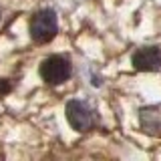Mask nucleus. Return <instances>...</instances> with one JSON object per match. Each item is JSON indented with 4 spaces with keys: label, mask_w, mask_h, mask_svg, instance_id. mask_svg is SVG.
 <instances>
[{
    "label": "nucleus",
    "mask_w": 161,
    "mask_h": 161,
    "mask_svg": "<svg viewBox=\"0 0 161 161\" xmlns=\"http://www.w3.org/2000/svg\"><path fill=\"white\" fill-rule=\"evenodd\" d=\"M67 119L75 131H87L93 125V115L89 107L80 101H69L67 103Z\"/></svg>",
    "instance_id": "nucleus-3"
},
{
    "label": "nucleus",
    "mask_w": 161,
    "mask_h": 161,
    "mask_svg": "<svg viewBox=\"0 0 161 161\" xmlns=\"http://www.w3.org/2000/svg\"><path fill=\"white\" fill-rule=\"evenodd\" d=\"M70 73H73L70 60L67 57H60V54L47 57L40 63V77L48 85H60L64 80H69Z\"/></svg>",
    "instance_id": "nucleus-2"
},
{
    "label": "nucleus",
    "mask_w": 161,
    "mask_h": 161,
    "mask_svg": "<svg viewBox=\"0 0 161 161\" xmlns=\"http://www.w3.org/2000/svg\"><path fill=\"white\" fill-rule=\"evenodd\" d=\"M133 67L137 70H145V73H151V70H157L161 67V48L157 47H143L139 48L137 53L131 58Z\"/></svg>",
    "instance_id": "nucleus-4"
},
{
    "label": "nucleus",
    "mask_w": 161,
    "mask_h": 161,
    "mask_svg": "<svg viewBox=\"0 0 161 161\" xmlns=\"http://www.w3.org/2000/svg\"><path fill=\"white\" fill-rule=\"evenodd\" d=\"M12 91V85H10V80L6 79H0V95H6Z\"/></svg>",
    "instance_id": "nucleus-5"
},
{
    "label": "nucleus",
    "mask_w": 161,
    "mask_h": 161,
    "mask_svg": "<svg viewBox=\"0 0 161 161\" xmlns=\"http://www.w3.org/2000/svg\"><path fill=\"white\" fill-rule=\"evenodd\" d=\"M58 30V22H57V14L54 10L44 8L36 12L30 20V38L36 44H47L57 36Z\"/></svg>",
    "instance_id": "nucleus-1"
}]
</instances>
